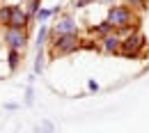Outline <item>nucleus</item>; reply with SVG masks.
<instances>
[{
    "label": "nucleus",
    "mask_w": 149,
    "mask_h": 133,
    "mask_svg": "<svg viewBox=\"0 0 149 133\" xmlns=\"http://www.w3.org/2000/svg\"><path fill=\"white\" fill-rule=\"evenodd\" d=\"M108 23H110L115 30H122V28H126V25H138V19H135V12L126 7L124 2H119V5H112L110 9H108Z\"/></svg>",
    "instance_id": "nucleus-1"
},
{
    "label": "nucleus",
    "mask_w": 149,
    "mask_h": 133,
    "mask_svg": "<svg viewBox=\"0 0 149 133\" xmlns=\"http://www.w3.org/2000/svg\"><path fill=\"white\" fill-rule=\"evenodd\" d=\"M145 46H147L145 37H142L140 32H133V35H129V37L122 39L119 55H124V57H138L142 51H145Z\"/></svg>",
    "instance_id": "nucleus-2"
},
{
    "label": "nucleus",
    "mask_w": 149,
    "mask_h": 133,
    "mask_svg": "<svg viewBox=\"0 0 149 133\" xmlns=\"http://www.w3.org/2000/svg\"><path fill=\"white\" fill-rule=\"evenodd\" d=\"M78 46H80L78 35H60V37H53V41H51V51H53V55H67V53H74Z\"/></svg>",
    "instance_id": "nucleus-3"
},
{
    "label": "nucleus",
    "mask_w": 149,
    "mask_h": 133,
    "mask_svg": "<svg viewBox=\"0 0 149 133\" xmlns=\"http://www.w3.org/2000/svg\"><path fill=\"white\" fill-rule=\"evenodd\" d=\"M5 41L9 46V51H23L25 48V41H28V35L25 30H16V28H7L5 30Z\"/></svg>",
    "instance_id": "nucleus-4"
},
{
    "label": "nucleus",
    "mask_w": 149,
    "mask_h": 133,
    "mask_svg": "<svg viewBox=\"0 0 149 133\" xmlns=\"http://www.w3.org/2000/svg\"><path fill=\"white\" fill-rule=\"evenodd\" d=\"M30 23L28 12H23L19 5H12V16H9V25L7 28H16V30H25Z\"/></svg>",
    "instance_id": "nucleus-5"
},
{
    "label": "nucleus",
    "mask_w": 149,
    "mask_h": 133,
    "mask_svg": "<svg viewBox=\"0 0 149 133\" xmlns=\"http://www.w3.org/2000/svg\"><path fill=\"white\" fill-rule=\"evenodd\" d=\"M78 32V25H76V21L71 16H64V19L55 23V28H53V37H60V35H76Z\"/></svg>",
    "instance_id": "nucleus-6"
},
{
    "label": "nucleus",
    "mask_w": 149,
    "mask_h": 133,
    "mask_svg": "<svg viewBox=\"0 0 149 133\" xmlns=\"http://www.w3.org/2000/svg\"><path fill=\"white\" fill-rule=\"evenodd\" d=\"M119 48H122V37H119L117 32H112V35H108V37L101 39V51L117 55V53H119Z\"/></svg>",
    "instance_id": "nucleus-7"
},
{
    "label": "nucleus",
    "mask_w": 149,
    "mask_h": 133,
    "mask_svg": "<svg viewBox=\"0 0 149 133\" xmlns=\"http://www.w3.org/2000/svg\"><path fill=\"white\" fill-rule=\"evenodd\" d=\"M90 32H92V35H99V37L103 39V37H108V35H112V32H115V28H112L108 21H103V23H99V25H92V28H90Z\"/></svg>",
    "instance_id": "nucleus-8"
},
{
    "label": "nucleus",
    "mask_w": 149,
    "mask_h": 133,
    "mask_svg": "<svg viewBox=\"0 0 149 133\" xmlns=\"http://www.w3.org/2000/svg\"><path fill=\"white\" fill-rule=\"evenodd\" d=\"M124 5L131 7L133 12H145L149 7V0H124Z\"/></svg>",
    "instance_id": "nucleus-9"
},
{
    "label": "nucleus",
    "mask_w": 149,
    "mask_h": 133,
    "mask_svg": "<svg viewBox=\"0 0 149 133\" xmlns=\"http://www.w3.org/2000/svg\"><path fill=\"white\" fill-rule=\"evenodd\" d=\"M9 16H12V5H5V7H0V23L7 28L9 25Z\"/></svg>",
    "instance_id": "nucleus-10"
},
{
    "label": "nucleus",
    "mask_w": 149,
    "mask_h": 133,
    "mask_svg": "<svg viewBox=\"0 0 149 133\" xmlns=\"http://www.w3.org/2000/svg\"><path fill=\"white\" fill-rule=\"evenodd\" d=\"M46 37H48V28H46V25H41V28H39V35H37V48H44Z\"/></svg>",
    "instance_id": "nucleus-11"
},
{
    "label": "nucleus",
    "mask_w": 149,
    "mask_h": 133,
    "mask_svg": "<svg viewBox=\"0 0 149 133\" xmlns=\"http://www.w3.org/2000/svg\"><path fill=\"white\" fill-rule=\"evenodd\" d=\"M44 71V48H37V62H35V74Z\"/></svg>",
    "instance_id": "nucleus-12"
},
{
    "label": "nucleus",
    "mask_w": 149,
    "mask_h": 133,
    "mask_svg": "<svg viewBox=\"0 0 149 133\" xmlns=\"http://www.w3.org/2000/svg\"><path fill=\"white\" fill-rule=\"evenodd\" d=\"M57 12H60V7H55V9H39V12H37V19L39 21H46L51 14H57Z\"/></svg>",
    "instance_id": "nucleus-13"
},
{
    "label": "nucleus",
    "mask_w": 149,
    "mask_h": 133,
    "mask_svg": "<svg viewBox=\"0 0 149 133\" xmlns=\"http://www.w3.org/2000/svg\"><path fill=\"white\" fill-rule=\"evenodd\" d=\"M39 12V0H28V16H37Z\"/></svg>",
    "instance_id": "nucleus-14"
},
{
    "label": "nucleus",
    "mask_w": 149,
    "mask_h": 133,
    "mask_svg": "<svg viewBox=\"0 0 149 133\" xmlns=\"http://www.w3.org/2000/svg\"><path fill=\"white\" fill-rule=\"evenodd\" d=\"M19 67V51H9V69L14 71Z\"/></svg>",
    "instance_id": "nucleus-15"
},
{
    "label": "nucleus",
    "mask_w": 149,
    "mask_h": 133,
    "mask_svg": "<svg viewBox=\"0 0 149 133\" xmlns=\"http://www.w3.org/2000/svg\"><path fill=\"white\" fill-rule=\"evenodd\" d=\"M87 87H90V90H92V92H96V90H99V85H96V83H94V80H90V83H87Z\"/></svg>",
    "instance_id": "nucleus-16"
},
{
    "label": "nucleus",
    "mask_w": 149,
    "mask_h": 133,
    "mask_svg": "<svg viewBox=\"0 0 149 133\" xmlns=\"http://www.w3.org/2000/svg\"><path fill=\"white\" fill-rule=\"evenodd\" d=\"M103 2H115V0H103Z\"/></svg>",
    "instance_id": "nucleus-17"
},
{
    "label": "nucleus",
    "mask_w": 149,
    "mask_h": 133,
    "mask_svg": "<svg viewBox=\"0 0 149 133\" xmlns=\"http://www.w3.org/2000/svg\"><path fill=\"white\" fill-rule=\"evenodd\" d=\"M39 133H48V131H39Z\"/></svg>",
    "instance_id": "nucleus-18"
}]
</instances>
